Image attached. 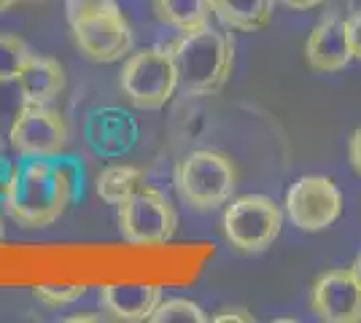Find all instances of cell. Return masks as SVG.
Segmentation results:
<instances>
[{"label": "cell", "mask_w": 361, "mask_h": 323, "mask_svg": "<svg viewBox=\"0 0 361 323\" xmlns=\"http://www.w3.org/2000/svg\"><path fill=\"white\" fill-rule=\"evenodd\" d=\"M75 46L94 62H116L133 51V30L116 0H65Z\"/></svg>", "instance_id": "3"}, {"label": "cell", "mask_w": 361, "mask_h": 323, "mask_svg": "<svg viewBox=\"0 0 361 323\" xmlns=\"http://www.w3.org/2000/svg\"><path fill=\"white\" fill-rule=\"evenodd\" d=\"M16 3H19V0H0V14H3V11H8V8L16 6Z\"/></svg>", "instance_id": "26"}, {"label": "cell", "mask_w": 361, "mask_h": 323, "mask_svg": "<svg viewBox=\"0 0 361 323\" xmlns=\"http://www.w3.org/2000/svg\"><path fill=\"white\" fill-rule=\"evenodd\" d=\"M350 270H353V275L359 277V283H361V253L356 256V262H353V267H350Z\"/></svg>", "instance_id": "25"}, {"label": "cell", "mask_w": 361, "mask_h": 323, "mask_svg": "<svg viewBox=\"0 0 361 323\" xmlns=\"http://www.w3.org/2000/svg\"><path fill=\"white\" fill-rule=\"evenodd\" d=\"M316 318L329 323L361 321V283L353 270H331L318 277L310 296Z\"/></svg>", "instance_id": "10"}, {"label": "cell", "mask_w": 361, "mask_h": 323, "mask_svg": "<svg viewBox=\"0 0 361 323\" xmlns=\"http://www.w3.org/2000/svg\"><path fill=\"white\" fill-rule=\"evenodd\" d=\"M16 78H19L25 94L30 97V103H46V106L65 87V70L60 68V62L51 57H41V54H32Z\"/></svg>", "instance_id": "13"}, {"label": "cell", "mask_w": 361, "mask_h": 323, "mask_svg": "<svg viewBox=\"0 0 361 323\" xmlns=\"http://www.w3.org/2000/svg\"><path fill=\"white\" fill-rule=\"evenodd\" d=\"M286 213L302 232H324L343 215V191L326 175H305L291 184Z\"/></svg>", "instance_id": "8"}, {"label": "cell", "mask_w": 361, "mask_h": 323, "mask_svg": "<svg viewBox=\"0 0 361 323\" xmlns=\"http://www.w3.org/2000/svg\"><path fill=\"white\" fill-rule=\"evenodd\" d=\"M87 286L84 283H38L32 293L38 302H44L49 308H65V305H73L78 299L87 296Z\"/></svg>", "instance_id": "20"}, {"label": "cell", "mask_w": 361, "mask_h": 323, "mask_svg": "<svg viewBox=\"0 0 361 323\" xmlns=\"http://www.w3.org/2000/svg\"><path fill=\"white\" fill-rule=\"evenodd\" d=\"M27 106H30V97L25 94L19 78H0V143L3 140L8 143L16 119Z\"/></svg>", "instance_id": "17"}, {"label": "cell", "mask_w": 361, "mask_h": 323, "mask_svg": "<svg viewBox=\"0 0 361 323\" xmlns=\"http://www.w3.org/2000/svg\"><path fill=\"white\" fill-rule=\"evenodd\" d=\"M305 57L307 65L318 73H337L348 68V62L353 60L348 19L337 14L324 16L305 44Z\"/></svg>", "instance_id": "11"}, {"label": "cell", "mask_w": 361, "mask_h": 323, "mask_svg": "<svg viewBox=\"0 0 361 323\" xmlns=\"http://www.w3.org/2000/svg\"><path fill=\"white\" fill-rule=\"evenodd\" d=\"M348 32H350V49H353V60H361V11L348 16Z\"/></svg>", "instance_id": "21"}, {"label": "cell", "mask_w": 361, "mask_h": 323, "mask_svg": "<svg viewBox=\"0 0 361 323\" xmlns=\"http://www.w3.org/2000/svg\"><path fill=\"white\" fill-rule=\"evenodd\" d=\"M159 302L162 289L157 283H108L100 289V305L116 321H149Z\"/></svg>", "instance_id": "12"}, {"label": "cell", "mask_w": 361, "mask_h": 323, "mask_svg": "<svg viewBox=\"0 0 361 323\" xmlns=\"http://www.w3.org/2000/svg\"><path fill=\"white\" fill-rule=\"evenodd\" d=\"M3 234H6V227H3V218H0V243H3Z\"/></svg>", "instance_id": "27"}, {"label": "cell", "mask_w": 361, "mask_h": 323, "mask_svg": "<svg viewBox=\"0 0 361 323\" xmlns=\"http://www.w3.org/2000/svg\"><path fill=\"white\" fill-rule=\"evenodd\" d=\"M272 11H275V0H213V14L229 30H262L270 25Z\"/></svg>", "instance_id": "14"}, {"label": "cell", "mask_w": 361, "mask_h": 323, "mask_svg": "<svg viewBox=\"0 0 361 323\" xmlns=\"http://www.w3.org/2000/svg\"><path fill=\"white\" fill-rule=\"evenodd\" d=\"M238 186V170L219 151H192L176 167V189L180 200L195 210L226 205Z\"/></svg>", "instance_id": "5"}, {"label": "cell", "mask_w": 361, "mask_h": 323, "mask_svg": "<svg viewBox=\"0 0 361 323\" xmlns=\"http://www.w3.org/2000/svg\"><path fill=\"white\" fill-rule=\"evenodd\" d=\"M65 143H68V127L60 113L51 110L46 103H30L8 135V146L16 156L51 159L62 154Z\"/></svg>", "instance_id": "9"}, {"label": "cell", "mask_w": 361, "mask_h": 323, "mask_svg": "<svg viewBox=\"0 0 361 323\" xmlns=\"http://www.w3.org/2000/svg\"><path fill=\"white\" fill-rule=\"evenodd\" d=\"M151 323H173V321H180V323H205L208 321V315H205V310L195 305V302H189V299H167V302H159L154 312L149 315Z\"/></svg>", "instance_id": "18"}, {"label": "cell", "mask_w": 361, "mask_h": 323, "mask_svg": "<svg viewBox=\"0 0 361 323\" xmlns=\"http://www.w3.org/2000/svg\"><path fill=\"white\" fill-rule=\"evenodd\" d=\"M213 321H216V323H229V321L251 323V321H254V315H251V312H245V310H224V312L213 315Z\"/></svg>", "instance_id": "23"}, {"label": "cell", "mask_w": 361, "mask_h": 323, "mask_svg": "<svg viewBox=\"0 0 361 323\" xmlns=\"http://www.w3.org/2000/svg\"><path fill=\"white\" fill-rule=\"evenodd\" d=\"M176 70H178V89L189 97H208L224 89L235 65V44L229 32H221L202 25L186 30L170 46Z\"/></svg>", "instance_id": "2"}, {"label": "cell", "mask_w": 361, "mask_h": 323, "mask_svg": "<svg viewBox=\"0 0 361 323\" xmlns=\"http://www.w3.org/2000/svg\"><path fill=\"white\" fill-rule=\"evenodd\" d=\"M14 165L11 181L3 208L25 229H44L51 227L65 208L73 200V184L60 162L38 159V156H19Z\"/></svg>", "instance_id": "1"}, {"label": "cell", "mask_w": 361, "mask_h": 323, "mask_svg": "<svg viewBox=\"0 0 361 323\" xmlns=\"http://www.w3.org/2000/svg\"><path fill=\"white\" fill-rule=\"evenodd\" d=\"M283 227L281 208L264 197V194H245L232 200L224 213V234L226 240L240 251L256 253L270 248Z\"/></svg>", "instance_id": "7"}, {"label": "cell", "mask_w": 361, "mask_h": 323, "mask_svg": "<svg viewBox=\"0 0 361 323\" xmlns=\"http://www.w3.org/2000/svg\"><path fill=\"white\" fill-rule=\"evenodd\" d=\"M146 184L149 181H146V172L143 170L130 167V165H111V167H106L97 175V194H100L103 202L119 208L133 191H137L140 186Z\"/></svg>", "instance_id": "16"}, {"label": "cell", "mask_w": 361, "mask_h": 323, "mask_svg": "<svg viewBox=\"0 0 361 323\" xmlns=\"http://www.w3.org/2000/svg\"><path fill=\"white\" fill-rule=\"evenodd\" d=\"M178 227L173 205L154 186H140L119 205L121 237L133 246H162Z\"/></svg>", "instance_id": "6"}, {"label": "cell", "mask_w": 361, "mask_h": 323, "mask_svg": "<svg viewBox=\"0 0 361 323\" xmlns=\"http://www.w3.org/2000/svg\"><path fill=\"white\" fill-rule=\"evenodd\" d=\"M32 54L35 51L22 38H16V35H0V78H16Z\"/></svg>", "instance_id": "19"}, {"label": "cell", "mask_w": 361, "mask_h": 323, "mask_svg": "<svg viewBox=\"0 0 361 323\" xmlns=\"http://www.w3.org/2000/svg\"><path fill=\"white\" fill-rule=\"evenodd\" d=\"M119 87L135 108H143V110L165 108L178 89V70H176L170 46L130 51V57L121 65Z\"/></svg>", "instance_id": "4"}, {"label": "cell", "mask_w": 361, "mask_h": 323, "mask_svg": "<svg viewBox=\"0 0 361 323\" xmlns=\"http://www.w3.org/2000/svg\"><path fill=\"white\" fill-rule=\"evenodd\" d=\"M281 3L294 8V11H310V8H318L324 0H281Z\"/></svg>", "instance_id": "24"}, {"label": "cell", "mask_w": 361, "mask_h": 323, "mask_svg": "<svg viewBox=\"0 0 361 323\" xmlns=\"http://www.w3.org/2000/svg\"><path fill=\"white\" fill-rule=\"evenodd\" d=\"M154 14L159 22L186 32L211 25L213 0H154Z\"/></svg>", "instance_id": "15"}, {"label": "cell", "mask_w": 361, "mask_h": 323, "mask_svg": "<svg viewBox=\"0 0 361 323\" xmlns=\"http://www.w3.org/2000/svg\"><path fill=\"white\" fill-rule=\"evenodd\" d=\"M348 159H350L353 172L361 178V127L350 135V143H348Z\"/></svg>", "instance_id": "22"}]
</instances>
